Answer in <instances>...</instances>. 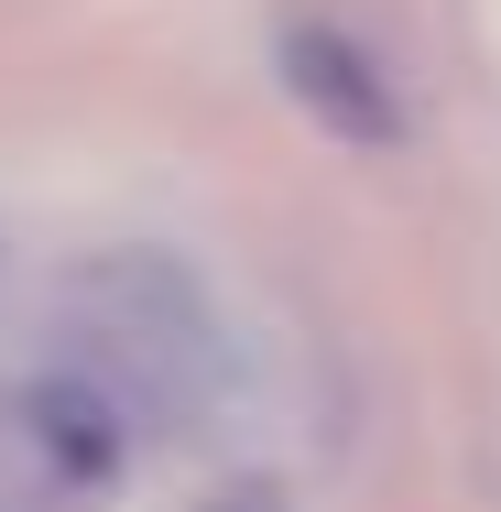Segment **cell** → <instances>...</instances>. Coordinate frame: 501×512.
Wrapping results in <instances>:
<instances>
[{
    "instance_id": "obj_2",
    "label": "cell",
    "mask_w": 501,
    "mask_h": 512,
    "mask_svg": "<svg viewBox=\"0 0 501 512\" xmlns=\"http://www.w3.org/2000/svg\"><path fill=\"white\" fill-rule=\"evenodd\" d=\"M284 88H295L327 131H349V142H393V131H403L393 99H382V66H371L360 44L316 33V22H295V33H284Z\"/></svg>"
},
{
    "instance_id": "obj_1",
    "label": "cell",
    "mask_w": 501,
    "mask_h": 512,
    "mask_svg": "<svg viewBox=\"0 0 501 512\" xmlns=\"http://www.w3.org/2000/svg\"><path fill=\"white\" fill-rule=\"evenodd\" d=\"M66 306H77V349H88L77 371H88L120 414H186V404H207L218 338H207V306H197V284H186L175 262H142V251L88 262V273L66 284Z\"/></svg>"
},
{
    "instance_id": "obj_4",
    "label": "cell",
    "mask_w": 501,
    "mask_h": 512,
    "mask_svg": "<svg viewBox=\"0 0 501 512\" xmlns=\"http://www.w3.org/2000/svg\"><path fill=\"white\" fill-rule=\"evenodd\" d=\"M0 512H44V502H22V491H0Z\"/></svg>"
},
{
    "instance_id": "obj_3",
    "label": "cell",
    "mask_w": 501,
    "mask_h": 512,
    "mask_svg": "<svg viewBox=\"0 0 501 512\" xmlns=\"http://www.w3.org/2000/svg\"><path fill=\"white\" fill-rule=\"evenodd\" d=\"M131 414L109 404L88 371H44L33 393H22V436L66 469V480H120V458H131V436H120Z\"/></svg>"
}]
</instances>
